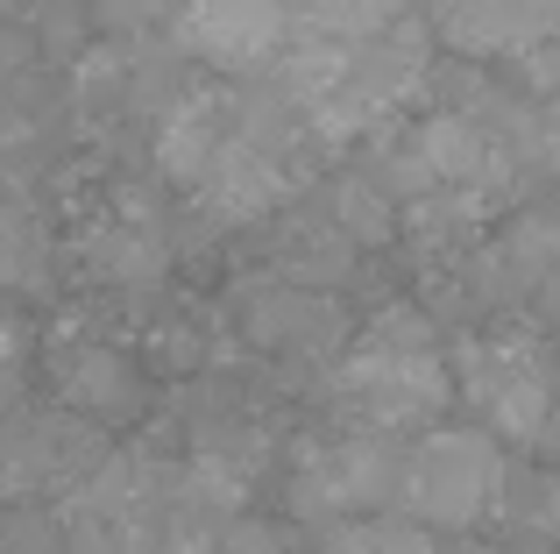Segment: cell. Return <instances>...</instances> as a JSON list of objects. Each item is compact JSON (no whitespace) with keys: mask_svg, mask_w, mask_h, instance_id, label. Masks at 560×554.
<instances>
[{"mask_svg":"<svg viewBox=\"0 0 560 554\" xmlns=\"http://www.w3.org/2000/svg\"><path fill=\"white\" fill-rule=\"evenodd\" d=\"M362 554H447V541L411 533V527H383V533H362Z\"/></svg>","mask_w":560,"mask_h":554,"instance_id":"9","label":"cell"},{"mask_svg":"<svg viewBox=\"0 0 560 554\" xmlns=\"http://www.w3.org/2000/svg\"><path fill=\"white\" fill-rule=\"evenodd\" d=\"M454 391L462 384H454V362L440 356V334L425 327V313H405V305L376 313L341 356V405H355L370 434L433 427Z\"/></svg>","mask_w":560,"mask_h":554,"instance_id":"1","label":"cell"},{"mask_svg":"<svg viewBox=\"0 0 560 554\" xmlns=\"http://www.w3.org/2000/svg\"><path fill=\"white\" fill-rule=\"evenodd\" d=\"M539 150H547V164L560 171V93H553V107L539 114Z\"/></svg>","mask_w":560,"mask_h":554,"instance_id":"11","label":"cell"},{"mask_svg":"<svg viewBox=\"0 0 560 554\" xmlns=\"http://www.w3.org/2000/svg\"><path fill=\"white\" fill-rule=\"evenodd\" d=\"M397 14H405V0H305V28H319V36H376V28H390Z\"/></svg>","mask_w":560,"mask_h":554,"instance_id":"6","label":"cell"},{"mask_svg":"<svg viewBox=\"0 0 560 554\" xmlns=\"http://www.w3.org/2000/svg\"><path fill=\"white\" fill-rule=\"evenodd\" d=\"M213 554H284V541H277L270 527H242V533L228 527V533H220V547H213Z\"/></svg>","mask_w":560,"mask_h":554,"instance_id":"10","label":"cell"},{"mask_svg":"<svg viewBox=\"0 0 560 554\" xmlns=\"http://www.w3.org/2000/svg\"><path fill=\"white\" fill-rule=\"evenodd\" d=\"M100 14L114 28H164L178 14V0H100Z\"/></svg>","mask_w":560,"mask_h":554,"instance_id":"8","label":"cell"},{"mask_svg":"<svg viewBox=\"0 0 560 554\" xmlns=\"http://www.w3.org/2000/svg\"><path fill=\"white\" fill-rule=\"evenodd\" d=\"M454 384L482 413V427L511 434V441H533L553 419V377L518 334H476V342H462L454 348Z\"/></svg>","mask_w":560,"mask_h":554,"instance_id":"3","label":"cell"},{"mask_svg":"<svg viewBox=\"0 0 560 554\" xmlns=\"http://www.w3.org/2000/svg\"><path fill=\"white\" fill-rule=\"evenodd\" d=\"M85 256H93L100 277H121V285L164 277V235H156L150 221H136V213H114V221H100V235L85 242Z\"/></svg>","mask_w":560,"mask_h":554,"instance_id":"5","label":"cell"},{"mask_svg":"<svg viewBox=\"0 0 560 554\" xmlns=\"http://www.w3.org/2000/svg\"><path fill=\"white\" fill-rule=\"evenodd\" d=\"M504 498V455L482 427H433L405 448L397 505L433 533H468Z\"/></svg>","mask_w":560,"mask_h":554,"instance_id":"2","label":"cell"},{"mask_svg":"<svg viewBox=\"0 0 560 554\" xmlns=\"http://www.w3.org/2000/svg\"><path fill=\"white\" fill-rule=\"evenodd\" d=\"M57 384H65V399H79V405H100V413H114L121 405V356H107V348H79L71 356V377L57 370Z\"/></svg>","mask_w":560,"mask_h":554,"instance_id":"7","label":"cell"},{"mask_svg":"<svg viewBox=\"0 0 560 554\" xmlns=\"http://www.w3.org/2000/svg\"><path fill=\"white\" fill-rule=\"evenodd\" d=\"M178 36L199 57H213V65L248 71V65L284 57L291 14H284V0H178Z\"/></svg>","mask_w":560,"mask_h":554,"instance_id":"4","label":"cell"}]
</instances>
